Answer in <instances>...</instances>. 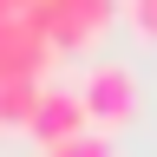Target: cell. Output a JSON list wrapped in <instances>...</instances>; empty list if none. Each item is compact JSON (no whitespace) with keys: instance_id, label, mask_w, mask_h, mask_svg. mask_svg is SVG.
I'll return each instance as SVG.
<instances>
[{"instance_id":"277c9868","label":"cell","mask_w":157,"mask_h":157,"mask_svg":"<svg viewBox=\"0 0 157 157\" xmlns=\"http://www.w3.org/2000/svg\"><path fill=\"white\" fill-rule=\"evenodd\" d=\"M33 137H39V144H46V151H59V144H72V137H85L92 131V118H85V98H78V92H46V85H39V105H33V124H26Z\"/></svg>"},{"instance_id":"3957f363","label":"cell","mask_w":157,"mask_h":157,"mask_svg":"<svg viewBox=\"0 0 157 157\" xmlns=\"http://www.w3.org/2000/svg\"><path fill=\"white\" fill-rule=\"evenodd\" d=\"M52 39H46V26H39L33 13H7L0 20V78H33L39 85V72L52 66Z\"/></svg>"},{"instance_id":"ba28073f","label":"cell","mask_w":157,"mask_h":157,"mask_svg":"<svg viewBox=\"0 0 157 157\" xmlns=\"http://www.w3.org/2000/svg\"><path fill=\"white\" fill-rule=\"evenodd\" d=\"M39 7V0H0V20H7V13H33Z\"/></svg>"},{"instance_id":"52a82bcc","label":"cell","mask_w":157,"mask_h":157,"mask_svg":"<svg viewBox=\"0 0 157 157\" xmlns=\"http://www.w3.org/2000/svg\"><path fill=\"white\" fill-rule=\"evenodd\" d=\"M124 13H131L137 39H151V46H157V0H124Z\"/></svg>"},{"instance_id":"6da1fadb","label":"cell","mask_w":157,"mask_h":157,"mask_svg":"<svg viewBox=\"0 0 157 157\" xmlns=\"http://www.w3.org/2000/svg\"><path fill=\"white\" fill-rule=\"evenodd\" d=\"M78 98H85L92 131H118V124L137 118V72L124 59H98V66L78 78Z\"/></svg>"},{"instance_id":"7a4b0ae2","label":"cell","mask_w":157,"mask_h":157,"mask_svg":"<svg viewBox=\"0 0 157 157\" xmlns=\"http://www.w3.org/2000/svg\"><path fill=\"white\" fill-rule=\"evenodd\" d=\"M111 13H118V0H39V7H33V20L46 26V39L59 52L92 46V39L111 26Z\"/></svg>"},{"instance_id":"8992f818","label":"cell","mask_w":157,"mask_h":157,"mask_svg":"<svg viewBox=\"0 0 157 157\" xmlns=\"http://www.w3.org/2000/svg\"><path fill=\"white\" fill-rule=\"evenodd\" d=\"M46 157H111V137H105V131H85V137H72V144L46 151Z\"/></svg>"},{"instance_id":"5b68a950","label":"cell","mask_w":157,"mask_h":157,"mask_svg":"<svg viewBox=\"0 0 157 157\" xmlns=\"http://www.w3.org/2000/svg\"><path fill=\"white\" fill-rule=\"evenodd\" d=\"M33 105H39L33 78H0V131H26L33 124Z\"/></svg>"}]
</instances>
